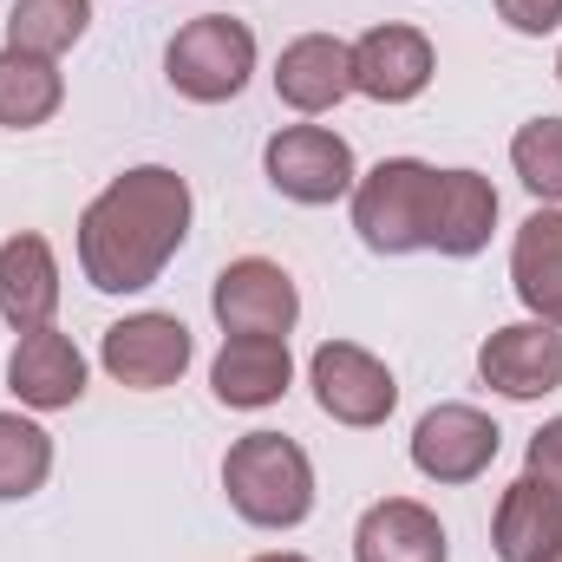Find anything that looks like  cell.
I'll return each instance as SVG.
<instances>
[{
	"label": "cell",
	"instance_id": "26",
	"mask_svg": "<svg viewBox=\"0 0 562 562\" xmlns=\"http://www.w3.org/2000/svg\"><path fill=\"white\" fill-rule=\"evenodd\" d=\"M249 562H307V557H294V550H269V557H249Z\"/></svg>",
	"mask_w": 562,
	"mask_h": 562
},
{
	"label": "cell",
	"instance_id": "7",
	"mask_svg": "<svg viewBox=\"0 0 562 562\" xmlns=\"http://www.w3.org/2000/svg\"><path fill=\"white\" fill-rule=\"evenodd\" d=\"M190 353H196L190 327H183L177 314H157V307L112 321L105 340H99V367H105L119 386H132V393H164V386H177L183 367H190Z\"/></svg>",
	"mask_w": 562,
	"mask_h": 562
},
{
	"label": "cell",
	"instance_id": "24",
	"mask_svg": "<svg viewBox=\"0 0 562 562\" xmlns=\"http://www.w3.org/2000/svg\"><path fill=\"white\" fill-rule=\"evenodd\" d=\"M497 20L524 40H543L562 26V0H497Z\"/></svg>",
	"mask_w": 562,
	"mask_h": 562
},
{
	"label": "cell",
	"instance_id": "2",
	"mask_svg": "<svg viewBox=\"0 0 562 562\" xmlns=\"http://www.w3.org/2000/svg\"><path fill=\"white\" fill-rule=\"evenodd\" d=\"M223 491H229V510L243 524L301 530L314 517V458L281 431H249L223 458Z\"/></svg>",
	"mask_w": 562,
	"mask_h": 562
},
{
	"label": "cell",
	"instance_id": "5",
	"mask_svg": "<svg viewBox=\"0 0 562 562\" xmlns=\"http://www.w3.org/2000/svg\"><path fill=\"white\" fill-rule=\"evenodd\" d=\"M307 386H314V406L334 425H347V431H373L400 406L393 367L360 340H321L314 360H307Z\"/></svg>",
	"mask_w": 562,
	"mask_h": 562
},
{
	"label": "cell",
	"instance_id": "6",
	"mask_svg": "<svg viewBox=\"0 0 562 562\" xmlns=\"http://www.w3.org/2000/svg\"><path fill=\"white\" fill-rule=\"evenodd\" d=\"M262 170L288 203L301 210H321V203H340L353 196L360 183V164H353V144L327 125H281L276 138L262 144Z\"/></svg>",
	"mask_w": 562,
	"mask_h": 562
},
{
	"label": "cell",
	"instance_id": "18",
	"mask_svg": "<svg viewBox=\"0 0 562 562\" xmlns=\"http://www.w3.org/2000/svg\"><path fill=\"white\" fill-rule=\"evenodd\" d=\"M497 229V190L484 170H438V210H431V256L471 262L491 249Z\"/></svg>",
	"mask_w": 562,
	"mask_h": 562
},
{
	"label": "cell",
	"instance_id": "23",
	"mask_svg": "<svg viewBox=\"0 0 562 562\" xmlns=\"http://www.w3.org/2000/svg\"><path fill=\"white\" fill-rule=\"evenodd\" d=\"M510 170L524 177V190H530L537 203L562 210V119H530V125H517V138H510Z\"/></svg>",
	"mask_w": 562,
	"mask_h": 562
},
{
	"label": "cell",
	"instance_id": "17",
	"mask_svg": "<svg viewBox=\"0 0 562 562\" xmlns=\"http://www.w3.org/2000/svg\"><path fill=\"white\" fill-rule=\"evenodd\" d=\"M491 550H497V562H550L562 550V491H550L543 477L524 471V477L497 497Z\"/></svg>",
	"mask_w": 562,
	"mask_h": 562
},
{
	"label": "cell",
	"instance_id": "28",
	"mask_svg": "<svg viewBox=\"0 0 562 562\" xmlns=\"http://www.w3.org/2000/svg\"><path fill=\"white\" fill-rule=\"evenodd\" d=\"M550 562H562V550H557V557H550Z\"/></svg>",
	"mask_w": 562,
	"mask_h": 562
},
{
	"label": "cell",
	"instance_id": "11",
	"mask_svg": "<svg viewBox=\"0 0 562 562\" xmlns=\"http://www.w3.org/2000/svg\"><path fill=\"white\" fill-rule=\"evenodd\" d=\"M431 72H438V53L419 26L386 20V26H367L353 40V92L373 105H413L431 86Z\"/></svg>",
	"mask_w": 562,
	"mask_h": 562
},
{
	"label": "cell",
	"instance_id": "3",
	"mask_svg": "<svg viewBox=\"0 0 562 562\" xmlns=\"http://www.w3.org/2000/svg\"><path fill=\"white\" fill-rule=\"evenodd\" d=\"M353 229L373 256H425L431 249V210H438V170L425 157H380L353 183Z\"/></svg>",
	"mask_w": 562,
	"mask_h": 562
},
{
	"label": "cell",
	"instance_id": "14",
	"mask_svg": "<svg viewBox=\"0 0 562 562\" xmlns=\"http://www.w3.org/2000/svg\"><path fill=\"white\" fill-rule=\"evenodd\" d=\"M276 99L301 119L334 112L340 99H353V46L334 33H301L288 40L276 59Z\"/></svg>",
	"mask_w": 562,
	"mask_h": 562
},
{
	"label": "cell",
	"instance_id": "21",
	"mask_svg": "<svg viewBox=\"0 0 562 562\" xmlns=\"http://www.w3.org/2000/svg\"><path fill=\"white\" fill-rule=\"evenodd\" d=\"M92 26V0H13L7 13V46L20 53H40V59H59L86 40Z\"/></svg>",
	"mask_w": 562,
	"mask_h": 562
},
{
	"label": "cell",
	"instance_id": "25",
	"mask_svg": "<svg viewBox=\"0 0 562 562\" xmlns=\"http://www.w3.org/2000/svg\"><path fill=\"white\" fill-rule=\"evenodd\" d=\"M524 471H530V477H543L550 491H562V419H543L537 431H530Z\"/></svg>",
	"mask_w": 562,
	"mask_h": 562
},
{
	"label": "cell",
	"instance_id": "9",
	"mask_svg": "<svg viewBox=\"0 0 562 562\" xmlns=\"http://www.w3.org/2000/svg\"><path fill=\"white\" fill-rule=\"evenodd\" d=\"M504 451V431L491 413L477 406H431L419 425H413V471L431 477V484H477Z\"/></svg>",
	"mask_w": 562,
	"mask_h": 562
},
{
	"label": "cell",
	"instance_id": "10",
	"mask_svg": "<svg viewBox=\"0 0 562 562\" xmlns=\"http://www.w3.org/2000/svg\"><path fill=\"white\" fill-rule=\"evenodd\" d=\"M477 373H484L491 393H504L517 406L550 400L562 386V327H550V321H510V327L484 334Z\"/></svg>",
	"mask_w": 562,
	"mask_h": 562
},
{
	"label": "cell",
	"instance_id": "1",
	"mask_svg": "<svg viewBox=\"0 0 562 562\" xmlns=\"http://www.w3.org/2000/svg\"><path fill=\"white\" fill-rule=\"evenodd\" d=\"M190 183L170 164H132L79 210V276L99 294L157 288L177 249L190 243Z\"/></svg>",
	"mask_w": 562,
	"mask_h": 562
},
{
	"label": "cell",
	"instance_id": "20",
	"mask_svg": "<svg viewBox=\"0 0 562 562\" xmlns=\"http://www.w3.org/2000/svg\"><path fill=\"white\" fill-rule=\"evenodd\" d=\"M59 105H66L59 59L0 46V132H40V125H53Z\"/></svg>",
	"mask_w": 562,
	"mask_h": 562
},
{
	"label": "cell",
	"instance_id": "4",
	"mask_svg": "<svg viewBox=\"0 0 562 562\" xmlns=\"http://www.w3.org/2000/svg\"><path fill=\"white\" fill-rule=\"evenodd\" d=\"M164 79L190 105H229L256 79V26L236 13H196L164 46Z\"/></svg>",
	"mask_w": 562,
	"mask_h": 562
},
{
	"label": "cell",
	"instance_id": "22",
	"mask_svg": "<svg viewBox=\"0 0 562 562\" xmlns=\"http://www.w3.org/2000/svg\"><path fill=\"white\" fill-rule=\"evenodd\" d=\"M53 477V438L26 413H0V504H26Z\"/></svg>",
	"mask_w": 562,
	"mask_h": 562
},
{
	"label": "cell",
	"instance_id": "8",
	"mask_svg": "<svg viewBox=\"0 0 562 562\" xmlns=\"http://www.w3.org/2000/svg\"><path fill=\"white\" fill-rule=\"evenodd\" d=\"M210 314L223 334H281L288 340L301 321V288L269 256H236V262H223V276L210 288Z\"/></svg>",
	"mask_w": 562,
	"mask_h": 562
},
{
	"label": "cell",
	"instance_id": "15",
	"mask_svg": "<svg viewBox=\"0 0 562 562\" xmlns=\"http://www.w3.org/2000/svg\"><path fill=\"white\" fill-rule=\"evenodd\" d=\"M353 562H451V537L419 497H380L353 524Z\"/></svg>",
	"mask_w": 562,
	"mask_h": 562
},
{
	"label": "cell",
	"instance_id": "16",
	"mask_svg": "<svg viewBox=\"0 0 562 562\" xmlns=\"http://www.w3.org/2000/svg\"><path fill=\"white\" fill-rule=\"evenodd\" d=\"M59 314V256L40 229H20L0 243V321L13 334L53 327Z\"/></svg>",
	"mask_w": 562,
	"mask_h": 562
},
{
	"label": "cell",
	"instance_id": "27",
	"mask_svg": "<svg viewBox=\"0 0 562 562\" xmlns=\"http://www.w3.org/2000/svg\"><path fill=\"white\" fill-rule=\"evenodd\" d=\"M557 79H562V53H557Z\"/></svg>",
	"mask_w": 562,
	"mask_h": 562
},
{
	"label": "cell",
	"instance_id": "12",
	"mask_svg": "<svg viewBox=\"0 0 562 562\" xmlns=\"http://www.w3.org/2000/svg\"><path fill=\"white\" fill-rule=\"evenodd\" d=\"M294 386V353L281 334H223L210 360V393L229 413H269Z\"/></svg>",
	"mask_w": 562,
	"mask_h": 562
},
{
	"label": "cell",
	"instance_id": "19",
	"mask_svg": "<svg viewBox=\"0 0 562 562\" xmlns=\"http://www.w3.org/2000/svg\"><path fill=\"white\" fill-rule=\"evenodd\" d=\"M510 288L530 307V321L562 327V210H530L510 243Z\"/></svg>",
	"mask_w": 562,
	"mask_h": 562
},
{
	"label": "cell",
	"instance_id": "13",
	"mask_svg": "<svg viewBox=\"0 0 562 562\" xmlns=\"http://www.w3.org/2000/svg\"><path fill=\"white\" fill-rule=\"evenodd\" d=\"M7 393L26 413H72L86 400V353L72 347V334H59V327L20 334L13 360H7Z\"/></svg>",
	"mask_w": 562,
	"mask_h": 562
}]
</instances>
